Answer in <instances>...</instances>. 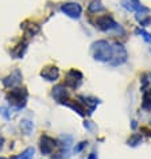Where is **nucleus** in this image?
<instances>
[{"label": "nucleus", "instance_id": "obj_23", "mask_svg": "<svg viewBox=\"0 0 151 159\" xmlns=\"http://www.w3.org/2000/svg\"><path fill=\"white\" fill-rule=\"evenodd\" d=\"M0 115L6 119V120H10L11 119V112L8 107H0Z\"/></svg>", "mask_w": 151, "mask_h": 159}, {"label": "nucleus", "instance_id": "obj_22", "mask_svg": "<svg viewBox=\"0 0 151 159\" xmlns=\"http://www.w3.org/2000/svg\"><path fill=\"white\" fill-rule=\"evenodd\" d=\"M136 34H139L140 37L144 39V41L147 42V43H151V34L150 33H147L146 30H143V29H138L136 30Z\"/></svg>", "mask_w": 151, "mask_h": 159}, {"label": "nucleus", "instance_id": "obj_10", "mask_svg": "<svg viewBox=\"0 0 151 159\" xmlns=\"http://www.w3.org/2000/svg\"><path fill=\"white\" fill-rule=\"evenodd\" d=\"M39 75H41L43 80H46V81L53 82L55 80H58V77H59V69L55 65H47L42 69Z\"/></svg>", "mask_w": 151, "mask_h": 159}, {"label": "nucleus", "instance_id": "obj_29", "mask_svg": "<svg viewBox=\"0 0 151 159\" xmlns=\"http://www.w3.org/2000/svg\"><path fill=\"white\" fill-rule=\"evenodd\" d=\"M147 92H149V94L151 96V88H150V89H147Z\"/></svg>", "mask_w": 151, "mask_h": 159}, {"label": "nucleus", "instance_id": "obj_2", "mask_svg": "<svg viewBox=\"0 0 151 159\" xmlns=\"http://www.w3.org/2000/svg\"><path fill=\"white\" fill-rule=\"evenodd\" d=\"M27 97H29V92L26 88H12L6 94V100L16 111L23 109L26 107Z\"/></svg>", "mask_w": 151, "mask_h": 159}, {"label": "nucleus", "instance_id": "obj_6", "mask_svg": "<svg viewBox=\"0 0 151 159\" xmlns=\"http://www.w3.org/2000/svg\"><path fill=\"white\" fill-rule=\"evenodd\" d=\"M112 46H113V57H112V61H111L109 65L119 66V65L126 63L127 58H128V54H127L126 47L123 46L121 43H119V42H113Z\"/></svg>", "mask_w": 151, "mask_h": 159}, {"label": "nucleus", "instance_id": "obj_7", "mask_svg": "<svg viewBox=\"0 0 151 159\" xmlns=\"http://www.w3.org/2000/svg\"><path fill=\"white\" fill-rule=\"evenodd\" d=\"M22 78H23L22 71L19 69H15L14 71H11L7 77L3 78L2 82H3V85H4L6 88L12 89V88H18V86L22 84Z\"/></svg>", "mask_w": 151, "mask_h": 159}, {"label": "nucleus", "instance_id": "obj_9", "mask_svg": "<svg viewBox=\"0 0 151 159\" xmlns=\"http://www.w3.org/2000/svg\"><path fill=\"white\" fill-rule=\"evenodd\" d=\"M61 11L71 19H78L82 14V7L77 3H63L61 4Z\"/></svg>", "mask_w": 151, "mask_h": 159}, {"label": "nucleus", "instance_id": "obj_4", "mask_svg": "<svg viewBox=\"0 0 151 159\" xmlns=\"http://www.w3.org/2000/svg\"><path fill=\"white\" fill-rule=\"evenodd\" d=\"M57 147H59V142L49 135L43 134L39 139V150H41L42 155H51Z\"/></svg>", "mask_w": 151, "mask_h": 159}, {"label": "nucleus", "instance_id": "obj_21", "mask_svg": "<svg viewBox=\"0 0 151 159\" xmlns=\"http://www.w3.org/2000/svg\"><path fill=\"white\" fill-rule=\"evenodd\" d=\"M104 6L101 4L100 2H92L88 6V11L89 12H98V11H104Z\"/></svg>", "mask_w": 151, "mask_h": 159}, {"label": "nucleus", "instance_id": "obj_15", "mask_svg": "<svg viewBox=\"0 0 151 159\" xmlns=\"http://www.w3.org/2000/svg\"><path fill=\"white\" fill-rule=\"evenodd\" d=\"M27 46H29V43H27V41H23V42H21L19 45L15 47V49L12 50V55L15 58H22L23 55H25V53H26V50H27Z\"/></svg>", "mask_w": 151, "mask_h": 159}, {"label": "nucleus", "instance_id": "obj_31", "mask_svg": "<svg viewBox=\"0 0 151 159\" xmlns=\"http://www.w3.org/2000/svg\"><path fill=\"white\" fill-rule=\"evenodd\" d=\"M149 136H151V132H149Z\"/></svg>", "mask_w": 151, "mask_h": 159}, {"label": "nucleus", "instance_id": "obj_32", "mask_svg": "<svg viewBox=\"0 0 151 159\" xmlns=\"http://www.w3.org/2000/svg\"><path fill=\"white\" fill-rule=\"evenodd\" d=\"M150 123H151V121H150Z\"/></svg>", "mask_w": 151, "mask_h": 159}, {"label": "nucleus", "instance_id": "obj_1", "mask_svg": "<svg viewBox=\"0 0 151 159\" xmlns=\"http://www.w3.org/2000/svg\"><path fill=\"white\" fill-rule=\"evenodd\" d=\"M90 51H92V57L94 61L104 62V63H111L113 57V46L112 43L104 39L96 41L90 46Z\"/></svg>", "mask_w": 151, "mask_h": 159}, {"label": "nucleus", "instance_id": "obj_17", "mask_svg": "<svg viewBox=\"0 0 151 159\" xmlns=\"http://www.w3.org/2000/svg\"><path fill=\"white\" fill-rule=\"evenodd\" d=\"M29 23H30V26H26L25 23H23L22 27H23V30H25L27 37H34V35L39 31V26L37 25V23H31L30 20H29Z\"/></svg>", "mask_w": 151, "mask_h": 159}, {"label": "nucleus", "instance_id": "obj_27", "mask_svg": "<svg viewBox=\"0 0 151 159\" xmlns=\"http://www.w3.org/2000/svg\"><path fill=\"white\" fill-rule=\"evenodd\" d=\"M88 159H97V155L96 154H90L88 157Z\"/></svg>", "mask_w": 151, "mask_h": 159}, {"label": "nucleus", "instance_id": "obj_11", "mask_svg": "<svg viewBox=\"0 0 151 159\" xmlns=\"http://www.w3.org/2000/svg\"><path fill=\"white\" fill-rule=\"evenodd\" d=\"M121 7L132 12H149V8L142 6L139 0H121Z\"/></svg>", "mask_w": 151, "mask_h": 159}, {"label": "nucleus", "instance_id": "obj_30", "mask_svg": "<svg viewBox=\"0 0 151 159\" xmlns=\"http://www.w3.org/2000/svg\"><path fill=\"white\" fill-rule=\"evenodd\" d=\"M0 159H7V158H4V157H0Z\"/></svg>", "mask_w": 151, "mask_h": 159}, {"label": "nucleus", "instance_id": "obj_12", "mask_svg": "<svg viewBox=\"0 0 151 159\" xmlns=\"http://www.w3.org/2000/svg\"><path fill=\"white\" fill-rule=\"evenodd\" d=\"M51 96H53V98L57 102L62 104L63 101L67 100V96H69V93H67L66 86L63 85V84H57L53 89H51Z\"/></svg>", "mask_w": 151, "mask_h": 159}, {"label": "nucleus", "instance_id": "obj_8", "mask_svg": "<svg viewBox=\"0 0 151 159\" xmlns=\"http://www.w3.org/2000/svg\"><path fill=\"white\" fill-rule=\"evenodd\" d=\"M82 78H84V75H82V73H81L80 70H77V69H70V70L66 73L65 85H66V86H70L71 89H76V88H78V86L81 85Z\"/></svg>", "mask_w": 151, "mask_h": 159}, {"label": "nucleus", "instance_id": "obj_13", "mask_svg": "<svg viewBox=\"0 0 151 159\" xmlns=\"http://www.w3.org/2000/svg\"><path fill=\"white\" fill-rule=\"evenodd\" d=\"M78 101L85 107L88 115H92L94 108H96L98 105V102H100V100H97V98H94V97H85V96H78Z\"/></svg>", "mask_w": 151, "mask_h": 159}, {"label": "nucleus", "instance_id": "obj_14", "mask_svg": "<svg viewBox=\"0 0 151 159\" xmlns=\"http://www.w3.org/2000/svg\"><path fill=\"white\" fill-rule=\"evenodd\" d=\"M62 105L69 107L70 109H73L74 112H77L78 115H80V116H85V115H86V109H85V107L82 105L78 100L76 101V100H69V98H67L66 101H63V102H62Z\"/></svg>", "mask_w": 151, "mask_h": 159}, {"label": "nucleus", "instance_id": "obj_3", "mask_svg": "<svg viewBox=\"0 0 151 159\" xmlns=\"http://www.w3.org/2000/svg\"><path fill=\"white\" fill-rule=\"evenodd\" d=\"M94 27L100 31H116V33H123V29L119 23L115 22V19L111 15H98L93 22Z\"/></svg>", "mask_w": 151, "mask_h": 159}, {"label": "nucleus", "instance_id": "obj_18", "mask_svg": "<svg viewBox=\"0 0 151 159\" xmlns=\"http://www.w3.org/2000/svg\"><path fill=\"white\" fill-rule=\"evenodd\" d=\"M34 152H35V150L33 147H29V148H26L23 152L16 155L14 159H34Z\"/></svg>", "mask_w": 151, "mask_h": 159}, {"label": "nucleus", "instance_id": "obj_26", "mask_svg": "<svg viewBox=\"0 0 151 159\" xmlns=\"http://www.w3.org/2000/svg\"><path fill=\"white\" fill-rule=\"evenodd\" d=\"M4 143H6V139L3 138V135H0V151L3 150V146H4Z\"/></svg>", "mask_w": 151, "mask_h": 159}, {"label": "nucleus", "instance_id": "obj_28", "mask_svg": "<svg viewBox=\"0 0 151 159\" xmlns=\"http://www.w3.org/2000/svg\"><path fill=\"white\" fill-rule=\"evenodd\" d=\"M132 128H136V121H135V120L132 121Z\"/></svg>", "mask_w": 151, "mask_h": 159}, {"label": "nucleus", "instance_id": "obj_24", "mask_svg": "<svg viewBox=\"0 0 151 159\" xmlns=\"http://www.w3.org/2000/svg\"><path fill=\"white\" fill-rule=\"evenodd\" d=\"M88 146V142H81V143H78V146H76L74 147V152H80V151L84 148V147Z\"/></svg>", "mask_w": 151, "mask_h": 159}, {"label": "nucleus", "instance_id": "obj_20", "mask_svg": "<svg viewBox=\"0 0 151 159\" xmlns=\"http://www.w3.org/2000/svg\"><path fill=\"white\" fill-rule=\"evenodd\" d=\"M142 142V135L140 134H134L132 136H130V139L127 140V144L131 147H136L138 144H140Z\"/></svg>", "mask_w": 151, "mask_h": 159}, {"label": "nucleus", "instance_id": "obj_5", "mask_svg": "<svg viewBox=\"0 0 151 159\" xmlns=\"http://www.w3.org/2000/svg\"><path fill=\"white\" fill-rule=\"evenodd\" d=\"M73 143L71 136L67 135H62L59 138V151L54 157H51V159H70V147Z\"/></svg>", "mask_w": 151, "mask_h": 159}, {"label": "nucleus", "instance_id": "obj_25", "mask_svg": "<svg viewBox=\"0 0 151 159\" xmlns=\"http://www.w3.org/2000/svg\"><path fill=\"white\" fill-rule=\"evenodd\" d=\"M84 127H85L86 129H89V131H92V129L94 128V127L90 124V121H85V123H84Z\"/></svg>", "mask_w": 151, "mask_h": 159}, {"label": "nucleus", "instance_id": "obj_16", "mask_svg": "<svg viewBox=\"0 0 151 159\" xmlns=\"http://www.w3.org/2000/svg\"><path fill=\"white\" fill-rule=\"evenodd\" d=\"M19 127H21L22 132L25 134V135H30L31 132H33V129H34V124H33V121L29 120V119H22V120H21V124H19Z\"/></svg>", "mask_w": 151, "mask_h": 159}, {"label": "nucleus", "instance_id": "obj_19", "mask_svg": "<svg viewBox=\"0 0 151 159\" xmlns=\"http://www.w3.org/2000/svg\"><path fill=\"white\" fill-rule=\"evenodd\" d=\"M142 108L144 111H151V96L147 90H143V100H142Z\"/></svg>", "mask_w": 151, "mask_h": 159}]
</instances>
